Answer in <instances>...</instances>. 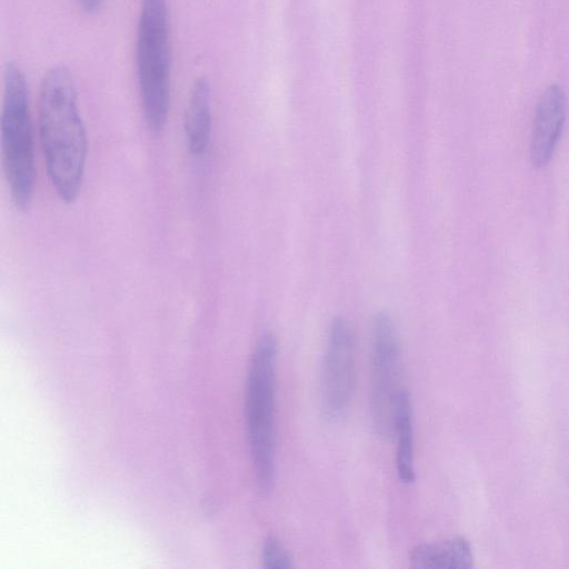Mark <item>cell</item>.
I'll return each instance as SVG.
<instances>
[{"label": "cell", "instance_id": "6da1fadb", "mask_svg": "<svg viewBox=\"0 0 569 569\" xmlns=\"http://www.w3.org/2000/svg\"><path fill=\"white\" fill-rule=\"evenodd\" d=\"M38 131L49 181L58 198L71 204L82 189L88 139L74 78L66 66L51 67L41 79Z\"/></svg>", "mask_w": 569, "mask_h": 569}, {"label": "cell", "instance_id": "7a4b0ae2", "mask_svg": "<svg viewBox=\"0 0 569 569\" xmlns=\"http://www.w3.org/2000/svg\"><path fill=\"white\" fill-rule=\"evenodd\" d=\"M278 342L268 332L250 357L244 396L247 441L259 491L268 493L276 473V363Z\"/></svg>", "mask_w": 569, "mask_h": 569}, {"label": "cell", "instance_id": "3957f363", "mask_svg": "<svg viewBox=\"0 0 569 569\" xmlns=\"http://www.w3.org/2000/svg\"><path fill=\"white\" fill-rule=\"evenodd\" d=\"M136 71L144 122L164 129L171 102V30L167 0H141L136 34Z\"/></svg>", "mask_w": 569, "mask_h": 569}, {"label": "cell", "instance_id": "277c9868", "mask_svg": "<svg viewBox=\"0 0 569 569\" xmlns=\"http://www.w3.org/2000/svg\"><path fill=\"white\" fill-rule=\"evenodd\" d=\"M1 162L13 204L28 209L36 181L34 128L27 78L11 61L3 69Z\"/></svg>", "mask_w": 569, "mask_h": 569}, {"label": "cell", "instance_id": "5b68a950", "mask_svg": "<svg viewBox=\"0 0 569 569\" xmlns=\"http://www.w3.org/2000/svg\"><path fill=\"white\" fill-rule=\"evenodd\" d=\"M407 391L397 327L389 313L377 312L371 326L370 412L382 440L392 439L398 405Z\"/></svg>", "mask_w": 569, "mask_h": 569}, {"label": "cell", "instance_id": "8992f818", "mask_svg": "<svg viewBox=\"0 0 569 569\" xmlns=\"http://www.w3.org/2000/svg\"><path fill=\"white\" fill-rule=\"evenodd\" d=\"M356 383V336L343 317L332 319L322 361L320 408L330 422L340 421L348 412Z\"/></svg>", "mask_w": 569, "mask_h": 569}, {"label": "cell", "instance_id": "52a82bcc", "mask_svg": "<svg viewBox=\"0 0 569 569\" xmlns=\"http://www.w3.org/2000/svg\"><path fill=\"white\" fill-rule=\"evenodd\" d=\"M567 112V97L561 86L553 83L541 93L535 110L530 159L542 168L551 159L561 136Z\"/></svg>", "mask_w": 569, "mask_h": 569}, {"label": "cell", "instance_id": "ba28073f", "mask_svg": "<svg viewBox=\"0 0 569 569\" xmlns=\"http://www.w3.org/2000/svg\"><path fill=\"white\" fill-rule=\"evenodd\" d=\"M183 131L190 153L203 156L212 133L211 87L206 77H199L192 83L183 116Z\"/></svg>", "mask_w": 569, "mask_h": 569}, {"label": "cell", "instance_id": "9c48e42d", "mask_svg": "<svg viewBox=\"0 0 569 569\" xmlns=\"http://www.w3.org/2000/svg\"><path fill=\"white\" fill-rule=\"evenodd\" d=\"M412 568L420 569H470L473 552L470 542L461 536L438 543H420L409 553Z\"/></svg>", "mask_w": 569, "mask_h": 569}, {"label": "cell", "instance_id": "30bf717a", "mask_svg": "<svg viewBox=\"0 0 569 569\" xmlns=\"http://www.w3.org/2000/svg\"><path fill=\"white\" fill-rule=\"evenodd\" d=\"M392 438L396 440V468L398 478L402 483H412L416 480V470L412 410L408 391L399 401Z\"/></svg>", "mask_w": 569, "mask_h": 569}, {"label": "cell", "instance_id": "8fae6325", "mask_svg": "<svg viewBox=\"0 0 569 569\" xmlns=\"http://www.w3.org/2000/svg\"><path fill=\"white\" fill-rule=\"evenodd\" d=\"M261 562L266 569L293 568V559L283 543L273 536H269L262 545Z\"/></svg>", "mask_w": 569, "mask_h": 569}, {"label": "cell", "instance_id": "7c38bea8", "mask_svg": "<svg viewBox=\"0 0 569 569\" xmlns=\"http://www.w3.org/2000/svg\"><path fill=\"white\" fill-rule=\"evenodd\" d=\"M77 2L82 11L92 14L102 7L104 0H77Z\"/></svg>", "mask_w": 569, "mask_h": 569}]
</instances>
